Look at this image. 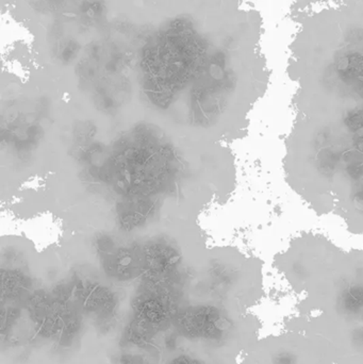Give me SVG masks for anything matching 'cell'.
<instances>
[{"instance_id":"obj_1","label":"cell","mask_w":363,"mask_h":364,"mask_svg":"<svg viewBox=\"0 0 363 364\" xmlns=\"http://www.w3.org/2000/svg\"><path fill=\"white\" fill-rule=\"evenodd\" d=\"M277 364H293L292 363L291 359L287 356V355H283V356H279L278 359H277Z\"/></svg>"}]
</instances>
